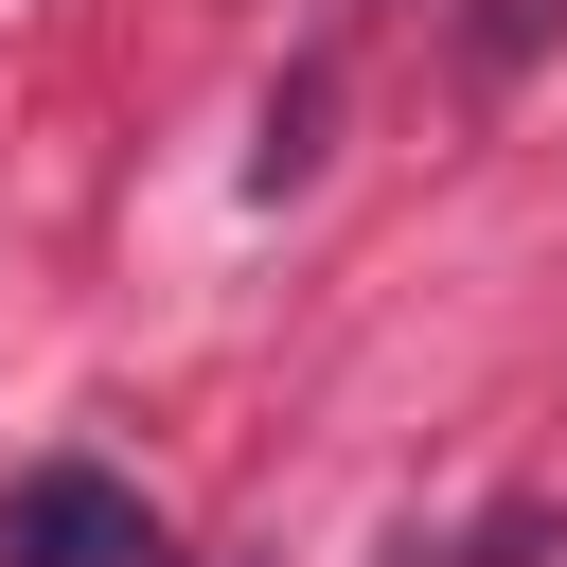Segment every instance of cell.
<instances>
[{"instance_id": "cell-1", "label": "cell", "mask_w": 567, "mask_h": 567, "mask_svg": "<svg viewBox=\"0 0 567 567\" xmlns=\"http://www.w3.org/2000/svg\"><path fill=\"white\" fill-rule=\"evenodd\" d=\"M0 567H177V532L106 461H18L0 478Z\"/></svg>"}, {"instance_id": "cell-2", "label": "cell", "mask_w": 567, "mask_h": 567, "mask_svg": "<svg viewBox=\"0 0 567 567\" xmlns=\"http://www.w3.org/2000/svg\"><path fill=\"white\" fill-rule=\"evenodd\" d=\"M301 159H319V71H301V89H284V106H266V159H248V177H266V195H284V177H301Z\"/></svg>"}]
</instances>
